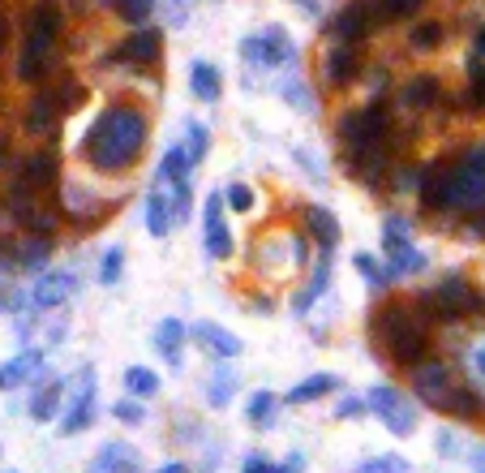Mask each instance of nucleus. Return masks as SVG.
<instances>
[{"instance_id": "43", "label": "nucleus", "mask_w": 485, "mask_h": 473, "mask_svg": "<svg viewBox=\"0 0 485 473\" xmlns=\"http://www.w3.org/2000/svg\"><path fill=\"white\" fill-rule=\"evenodd\" d=\"M228 202H232V211H249V207H254V194H249V185H232V190H228Z\"/></svg>"}, {"instance_id": "17", "label": "nucleus", "mask_w": 485, "mask_h": 473, "mask_svg": "<svg viewBox=\"0 0 485 473\" xmlns=\"http://www.w3.org/2000/svg\"><path fill=\"white\" fill-rule=\"evenodd\" d=\"M129 469H133V448L129 444H108L91 461V473H129Z\"/></svg>"}, {"instance_id": "45", "label": "nucleus", "mask_w": 485, "mask_h": 473, "mask_svg": "<svg viewBox=\"0 0 485 473\" xmlns=\"http://www.w3.org/2000/svg\"><path fill=\"white\" fill-rule=\"evenodd\" d=\"M361 473H404V461H369L361 465Z\"/></svg>"}, {"instance_id": "38", "label": "nucleus", "mask_w": 485, "mask_h": 473, "mask_svg": "<svg viewBox=\"0 0 485 473\" xmlns=\"http://www.w3.org/2000/svg\"><path fill=\"white\" fill-rule=\"evenodd\" d=\"M421 9V0H383V22H391V18H408V13H416Z\"/></svg>"}, {"instance_id": "29", "label": "nucleus", "mask_w": 485, "mask_h": 473, "mask_svg": "<svg viewBox=\"0 0 485 473\" xmlns=\"http://www.w3.org/2000/svg\"><path fill=\"white\" fill-rule=\"evenodd\" d=\"M438 100V82L434 77H416L413 86L404 91V103H416V108H430Z\"/></svg>"}, {"instance_id": "36", "label": "nucleus", "mask_w": 485, "mask_h": 473, "mask_svg": "<svg viewBox=\"0 0 485 473\" xmlns=\"http://www.w3.org/2000/svg\"><path fill=\"white\" fill-rule=\"evenodd\" d=\"M117 9H121L125 22H146L155 4H150V0H117Z\"/></svg>"}, {"instance_id": "12", "label": "nucleus", "mask_w": 485, "mask_h": 473, "mask_svg": "<svg viewBox=\"0 0 485 473\" xmlns=\"http://www.w3.org/2000/svg\"><path fill=\"white\" fill-rule=\"evenodd\" d=\"M383 246H387V254L395 258V267H400V272H413V267H421V254H413V249H408V232H404V224H400V220H387V224H383Z\"/></svg>"}, {"instance_id": "18", "label": "nucleus", "mask_w": 485, "mask_h": 473, "mask_svg": "<svg viewBox=\"0 0 485 473\" xmlns=\"http://www.w3.org/2000/svg\"><path fill=\"white\" fill-rule=\"evenodd\" d=\"M56 181V155L52 151H44V155H30L22 168V185L26 190H44V185H52Z\"/></svg>"}, {"instance_id": "10", "label": "nucleus", "mask_w": 485, "mask_h": 473, "mask_svg": "<svg viewBox=\"0 0 485 473\" xmlns=\"http://www.w3.org/2000/svg\"><path fill=\"white\" fill-rule=\"evenodd\" d=\"M434 301H438V310H442V319H460V314H468V310L477 306V293L464 284L460 275H451V280L438 284Z\"/></svg>"}, {"instance_id": "15", "label": "nucleus", "mask_w": 485, "mask_h": 473, "mask_svg": "<svg viewBox=\"0 0 485 473\" xmlns=\"http://www.w3.org/2000/svg\"><path fill=\"white\" fill-rule=\"evenodd\" d=\"M194 336H198V340H202V345H206L211 353H215V357H237V353L245 349L241 340H237L228 327H219V323H198Z\"/></svg>"}, {"instance_id": "52", "label": "nucleus", "mask_w": 485, "mask_h": 473, "mask_svg": "<svg viewBox=\"0 0 485 473\" xmlns=\"http://www.w3.org/2000/svg\"><path fill=\"white\" fill-rule=\"evenodd\" d=\"M159 473H190V469H185V465H164Z\"/></svg>"}, {"instance_id": "9", "label": "nucleus", "mask_w": 485, "mask_h": 473, "mask_svg": "<svg viewBox=\"0 0 485 473\" xmlns=\"http://www.w3.org/2000/svg\"><path fill=\"white\" fill-rule=\"evenodd\" d=\"M91 379H95L91 371L82 374V387H77V400L69 404V413L61 422V435H77V430H86V426L95 422V383Z\"/></svg>"}, {"instance_id": "14", "label": "nucleus", "mask_w": 485, "mask_h": 473, "mask_svg": "<svg viewBox=\"0 0 485 473\" xmlns=\"http://www.w3.org/2000/svg\"><path fill=\"white\" fill-rule=\"evenodd\" d=\"M56 117H61V108L52 100V91H39V95L30 100V112H26V134H52V129H56Z\"/></svg>"}, {"instance_id": "7", "label": "nucleus", "mask_w": 485, "mask_h": 473, "mask_svg": "<svg viewBox=\"0 0 485 473\" xmlns=\"http://www.w3.org/2000/svg\"><path fill=\"white\" fill-rule=\"evenodd\" d=\"M159 52H164L159 30L142 26V30H133V35H129V39H125L112 56H117V61H133V65H155V61H159Z\"/></svg>"}, {"instance_id": "30", "label": "nucleus", "mask_w": 485, "mask_h": 473, "mask_svg": "<svg viewBox=\"0 0 485 473\" xmlns=\"http://www.w3.org/2000/svg\"><path fill=\"white\" fill-rule=\"evenodd\" d=\"M56 404H61V383H48L39 396H35V404H30V413L39 418V422H48L52 413H56Z\"/></svg>"}, {"instance_id": "35", "label": "nucleus", "mask_w": 485, "mask_h": 473, "mask_svg": "<svg viewBox=\"0 0 485 473\" xmlns=\"http://www.w3.org/2000/svg\"><path fill=\"white\" fill-rule=\"evenodd\" d=\"M438 44H442V26L438 22H425V26H416L413 30V48L430 52V48H438Z\"/></svg>"}, {"instance_id": "50", "label": "nucleus", "mask_w": 485, "mask_h": 473, "mask_svg": "<svg viewBox=\"0 0 485 473\" xmlns=\"http://www.w3.org/2000/svg\"><path fill=\"white\" fill-rule=\"evenodd\" d=\"M473 469L485 473V452H477V456H473Z\"/></svg>"}, {"instance_id": "19", "label": "nucleus", "mask_w": 485, "mask_h": 473, "mask_svg": "<svg viewBox=\"0 0 485 473\" xmlns=\"http://www.w3.org/2000/svg\"><path fill=\"white\" fill-rule=\"evenodd\" d=\"M190 86H194V95L202 103H215L219 100V69L215 65H206V61H194V69H190Z\"/></svg>"}, {"instance_id": "3", "label": "nucleus", "mask_w": 485, "mask_h": 473, "mask_svg": "<svg viewBox=\"0 0 485 473\" xmlns=\"http://www.w3.org/2000/svg\"><path fill=\"white\" fill-rule=\"evenodd\" d=\"M447 202H460V207L485 202V151H473L456 173H447Z\"/></svg>"}, {"instance_id": "27", "label": "nucleus", "mask_w": 485, "mask_h": 473, "mask_svg": "<svg viewBox=\"0 0 485 473\" xmlns=\"http://www.w3.org/2000/svg\"><path fill=\"white\" fill-rule=\"evenodd\" d=\"M125 387H129V396H155L159 392V379H155V371H146V366H129L125 371Z\"/></svg>"}, {"instance_id": "39", "label": "nucleus", "mask_w": 485, "mask_h": 473, "mask_svg": "<svg viewBox=\"0 0 485 473\" xmlns=\"http://www.w3.org/2000/svg\"><path fill=\"white\" fill-rule=\"evenodd\" d=\"M447 409L468 418V413H477V396H473V392H456V387H451V396H447Z\"/></svg>"}, {"instance_id": "16", "label": "nucleus", "mask_w": 485, "mask_h": 473, "mask_svg": "<svg viewBox=\"0 0 485 473\" xmlns=\"http://www.w3.org/2000/svg\"><path fill=\"white\" fill-rule=\"evenodd\" d=\"M48 48H52V35H44V30H30L22 61H18V77H22V82H35V77H39V65H44Z\"/></svg>"}, {"instance_id": "48", "label": "nucleus", "mask_w": 485, "mask_h": 473, "mask_svg": "<svg viewBox=\"0 0 485 473\" xmlns=\"http://www.w3.org/2000/svg\"><path fill=\"white\" fill-rule=\"evenodd\" d=\"M241 473H279V469H275V465H267V461H258V456H249Z\"/></svg>"}, {"instance_id": "33", "label": "nucleus", "mask_w": 485, "mask_h": 473, "mask_svg": "<svg viewBox=\"0 0 485 473\" xmlns=\"http://www.w3.org/2000/svg\"><path fill=\"white\" fill-rule=\"evenodd\" d=\"M206 400H211V404H228V400H232V374L228 371H219L215 379H211V387H206Z\"/></svg>"}, {"instance_id": "11", "label": "nucleus", "mask_w": 485, "mask_h": 473, "mask_svg": "<svg viewBox=\"0 0 485 473\" xmlns=\"http://www.w3.org/2000/svg\"><path fill=\"white\" fill-rule=\"evenodd\" d=\"M206 254L211 258H228L232 254V232L223 224V199L219 194L206 199Z\"/></svg>"}, {"instance_id": "1", "label": "nucleus", "mask_w": 485, "mask_h": 473, "mask_svg": "<svg viewBox=\"0 0 485 473\" xmlns=\"http://www.w3.org/2000/svg\"><path fill=\"white\" fill-rule=\"evenodd\" d=\"M146 143V121L133 108H112L103 112L91 134H86V159L95 164L99 173H121L133 164V155Z\"/></svg>"}, {"instance_id": "40", "label": "nucleus", "mask_w": 485, "mask_h": 473, "mask_svg": "<svg viewBox=\"0 0 485 473\" xmlns=\"http://www.w3.org/2000/svg\"><path fill=\"white\" fill-rule=\"evenodd\" d=\"M279 91H284V95H288V100L296 103V112H314V100L305 95V86H301V82H284Z\"/></svg>"}, {"instance_id": "44", "label": "nucleus", "mask_w": 485, "mask_h": 473, "mask_svg": "<svg viewBox=\"0 0 485 473\" xmlns=\"http://www.w3.org/2000/svg\"><path fill=\"white\" fill-rule=\"evenodd\" d=\"M468 74H473V103H477V108H485V69L473 61V69H468Z\"/></svg>"}, {"instance_id": "5", "label": "nucleus", "mask_w": 485, "mask_h": 473, "mask_svg": "<svg viewBox=\"0 0 485 473\" xmlns=\"http://www.w3.org/2000/svg\"><path fill=\"white\" fill-rule=\"evenodd\" d=\"M369 409H374V413L383 418V426H387L391 435H400V439H404V435H413V430H416L413 404H408V400L400 396L395 387H383V383H378V387L369 392Z\"/></svg>"}, {"instance_id": "46", "label": "nucleus", "mask_w": 485, "mask_h": 473, "mask_svg": "<svg viewBox=\"0 0 485 473\" xmlns=\"http://www.w3.org/2000/svg\"><path fill=\"white\" fill-rule=\"evenodd\" d=\"M44 258H48V241H35V246L26 249L22 263H26V267H35V263H44Z\"/></svg>"}, {"instance_id": "21", "label": "nucleus", "mask_w": 485, "mask_h": 473, "mask_svg": "<svg viewBox=\"0 0 485 473\" xmlns=\"http://www.w3.org/2000/svg\"><path fill=\"white\" fill-rule=\"evenodd\" d=\"M327 77H331L335 86H344V82H352V77H357V56H352L348 44L331 48V56H327Z\"/></svg>"}, {"instance_id": "8", "label": "nucleus", "mask_w": 485, "mask_h": 473, "mask_svg": "<svg viewBox=\"0 0 485 473\" xmlns=\"http://www.w3.org/2000/svg\"><path fill=\"white\" fill-rule=\"evenodd\" d=\"M451 374L447 366H438V362H421L416 366V396L430 400L434 409H447V396H451V383H447Z\"/></svg>"}, {"instance_id": "24", "label": "nucleus", "mask_w": 485, "mask_h": 473, "mask_svg": "<svg viewBox=\"0 0 485 473\" xmlns=\"http://www.w3.org/2000/svg\"><path fill=\"white\" fill-rule=\"evenodd\" d=\"M365 30H369V13H365L361 4L344 9V13H340V22H335V35H340V39H361Z\"/></svg>"}, {"instance_id": "4", "label": "nucleus", "mask_w": 485, "mask_h": 473, "mask_svg": "<svg viewBox=\"0 0 485 473\" xmlns=\"http://www.w3.org/2000/svg\"><path fill=\"white\" fill-rule=\"evenodd\" d=\"M383 134H387V112L374 108V103H369V108H357V112H348V117L340 121V138H344V147L352 151V155L365 151V147H374Z\"/></svg>"}, {"instance_id": "41", "label": "nucleus", "mask_w": 485, "mask_h": 473, "mask_svg": "<svg viewBox=\"0 0 485 473\" xmlns=\"http://www.w3.org/2000/svg\"><path fill=\"white\" fill-rule=\"evenodd\" d=\"M202 151H206V129H202L198 121H190V151H185V155H190V164L202 159Z\"/></svg>"}, {"instance_id": "25", "label": "nucleus", "mask_w": 485, "mask_h": 473, "mask_svg": "<svg viewBox=\"0 0 485 473\" xmlns=\"http://www.w3.org/2000/svg\"><path fill=\"white\" fill-rule=\"evenodd\" d=\"M30 30H44V35L56 39V30H61V4L56 0H39L35 13H30Z\"/></svg>"}, {"instance_id": "23", "label": "nucleus", "mask_w": 485, "mask_h": 473, "mask_svg": "<svg viewBox=\"0 0 485 473\" xmlns=\"http://www.w3.org/2000/svg\"><path fill=\"white\" fill-rule=\"evenodd\" d=\"M335 387V374H314V379H305L301 387H292L288 400L292 404H305V400H318V396H327Z\"/></svg>"}, {"instance_id": "49", "label": "nucleus", "mask_w": 485, "mask_h": 473, "mask_svg": "<svg viewBox=\"0 0 485 473\" xmlns=\"http://www.w3.org/2000/svg\"><path fill=\"white\" fill-rule=\"evenodd\" d=\"M361 409H365L361 400H357V396H348V400H344V404H340V418H357Z\"/></svg>"}, {"instance_id": "54", "label": "nucleus", "mask_w": 485, "mask_h": 473, "mask_svg": "<svg viewBox=\"0 0 485 473\" xmlns=\"http://www.w3.org/2000/svg\"><path fill=\"white\" fill-rule=\"evenodd\" d=\"M0 387H4V371H0Z\"/></svg>"}, {"instance_id": "51", "label": "nucleus", "mask_w": 485, "mask_h": 473, "mask_svg": "<svg viewBox=\"0 0 485 473\" xmlns=\"http://www.w3.org/2000/svg\"><path fill=\"white\" fill-rule=\"evenodd\" d=\"M4 39H9V22L0 18V52H4Z\"/></svg>"}, {"instance_id": "6", "label": "nucleus", "mask_w": 485, "mask_h": 473, "mask_svg": "<svg viewBox=\"0 0 485 473\" xmlns=\"http://www.w3.org/2000/svg\"><path fill=\"white\" fill-rule=\"evenodd\" d=\"M241 52L249 61H263V65H292L296 61V48H292L288 30L284 26H271L263 35H254V39H245Z\"/></svg>"}, {"instance_id": "22", "label": "nucleus", "mask_w": 485, "mask_h": 473, "mask_svg": "<svg viewBox=\"0 0 485 473\" xmlns=\"http://www.w3.org/2000/svg\"><path fill=\"white\" fill-rule=\"evenodd\" d=\"M305 220H310V228H314V237H318V241H322L327 249H331L335 241H340V220H335V216H331L327 207H310V211H305Z\"/></svg>"}, {"instance_id": "26", "label": "nucleus", "mask_w": 485, "mask_h": 473, "mask_svg": "<svg viewBox=\"0 0 485 473\" xmlns=\"http://www.w3.org/2000/svg\"><path fill=\"white\" fill-rule=\"evenodd\" d=\"M39 366H44V357H39V349H30V353H22L18 362L0 366V371H4V387H18V383H22L26 374H30V371H39Z\"/></svg>"}, {"instance_id": "34", "label": "nucleus", "mask_w": 485, "mask_h": 473, "mask_svg": "<svg viewBox=\"0 0 485 473\" xmlns=\"http://www.w3.org/2000/svg\"><path fill=\"white\" fill-rule=\"evenodd\" d=\"M172 220H176V224L190 220V181H185V176L176 181V194H172Z\"/></svg>"}, {"instance_id": "42", "label": "nucleus", "mask_w": 485, "mask_h": 473, "mask_svg": "<svg viewBox=\"0 0 485 473\" xmlns=\"http://www.w3.org/2000/svg\"><path fill=\"white\" fill-rule=\"evenodd\" d=\"M112 413H117V418H121L125 426H138V422L146 418V413H142V404H133V400H121V404H117Z\"/></svg>"}, {"instance_id": "47", "label": "nucleus", "mask_w": 485, "mask_h": 473, "mask_svg": "<svg viewBox=\"0 0 485 473\" xmlns=\"http://www.w3.org/2000/svg\"><path fill=\"white\" fill-rule=\"evenodd\" d=\"M357 267H361V272L369 275V284H383V272L374 267V258H369V254H361V258H357Z\"/></svg>"}, {"instance_id": "32", "label": "nucleus", "mask_w": 485, "mask_h": 473, "mask_svg": "<svg viewBox=\"0 0 485 473\" xmlns=\"http://www.w3.org/2000/svg\"><path fill=\"white\" fill-rule=\"evenodd\" d=\"M185 168H190V155L181 147H172L168 155H164V168H159V176H168V181H181L185 176Z\"/></svg>"}, {"instance_id": "37", "label": "nucleus", "mask_w": 485, "mask_h": 473, "mask_svg": "<svg viewBox=\"0 0 485 473\" xmlns=\"http://www.w3.org/2000/svg\"><path fill=\"white\" fill-rule=\"evenodd\" d=\"M271 413H275V396H271V392L249 400V418H254L258 426H271Z\"/></svg>"}, {"instance_id": "28", "label": "nucleus", "mask_w": 485, "mask_h": 473, "mask_svg": "<svg viewBox=\"0 0 485 473\" xmlns=\"http://www.w3.org/2000/svg\"><path fill=\"white\" fill-rule=\"evenodd\" d=\"M146 228H150L155 237H164V232H168V202L159 199V194H150V199H146Z\"/></svg>"}, {"instance_id": "31", "label": "nucleus", "mask_w": 485, "mask_h": 473, "mask_svg": "<svg viewBox=\"0 0 485 473\" xmlns=\"http://www.w3.org/2000/svg\"><path fill=\"white\" fill-rule=\"evenodd\" d=\"M121 267H125V249L112 246L103 254V263H99V280H103V284H117V280H121Z\"/></svg>"}, {"instance_id": "20", "label": "nucleus", "mask_w": 485, "mask_h": 473, "mask_svg": "<svg viewBox=\"0 0 485 473\" xmlns=\"http://www.w3.org/2000/svg\"><path fill=\"white\" fill-rule=\"evenodd\" d=\"M181 336H185V327L176 319H164L155 331V349L164 353V362H172V366H181Z\"/></svg>"}, {"instance_id": "53", "label": "nucleus", "mask_w": 485, "mask_h": 473, "mask_svg": "<svg viewBox=\"0 0 485 473\" xmlns=\"http://www.w3.org/2000/svg\"><path fill=\"white\" fill-rule=\"evenodd\" d=\"M477 48L485 52V26H481V30H477Z\"/></svg>"}, {"instance_id": "13", "label": "nucleus", "mask_w": 485, "mask_h": 473, "mask_svg": "<svg viewBox=\"0 0 485 473\" xmlns=\"http://www.w3.org/2000/svg\"><path fill=\"white\" fill-rule=\"evenodd\" d=\"M69 293H73V275L69 272H52V275H44V280L35 284L30 301H35L39 310H48V306H61Z\"/></svg>"}, {"instance_id": "2", "label": "nucleus", "mask_w": 485, "mask_h": 473, "mask_svg": "<svg viewBox=\"0 0 485 473\" xmlns=\"http://www.w3.org/2000/svg\"><path fill=\"white\" fill-rule=\"evenodd\" d=\"M383 336H387L391 353H395L400 362L416 366V362L425 357V331L416 327V319H408V310L391 306L387 314H383Z\"/></svg>"}]
</instances>
